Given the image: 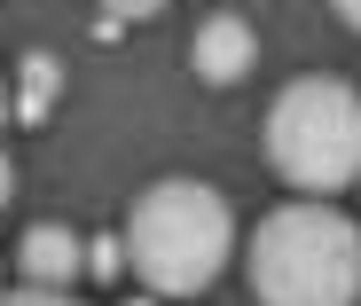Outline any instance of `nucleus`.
Masks as SVG:
<instances>
[{
	"label": "nucleus",
	"instance_id": "obj_1",
	"mask_svg": "<svg viewBox=\"0 0 361 306\" xmlns=\"http://www.w3.org/2000/svg\"><path fill=\"white\" fill-rule=\"evenodd\" d=\"M252 290H259V306H353L361 298V228L322 197L275 204L252 228Z\"/></svg>",
	"mask_w": 361,
	"mask_h": 306
},
{
	"label": "nucleus",
	"instance_id": "obj_2",
	"mask_svg": "<svg viewBox=\"0 0 361 306\" xmlns=\"http://www.w3.org/2000/svg\"><path fill=\"white\" fill-rule=\"evenodd\" d=\"M228 243H235L228 197L204 189V180H157V189H142L134 212H126V259H134V275L157 298L204 290L228 267Z\"/></svg>",
	"mask_w": 361,
	"mask_h": 306
},
{
	"label": "nucleus",
	"instance_id": "obj_3",
	"mask_svg": "<svg viewBox=\"0 0 361 306\" xmlns=\"http://www.w3.org/2000/svg\"><path fill=\"white\" fill-rule=\"evenodd\" d=\"M267 165L290 189H353L361 180V94L345 79H290L267 110Z\"/></svg>",
	"mask_w": 361,
	"mask_h": 306
},
{
	"label": "nucleus",
	"instance_id": "obj_4",
	"mask_svg": "<svg viewBox=\"0 0 361 306\" xmlns=\"http://www.w3.org/2000/svg\"><path fill=\"white\" fill-rule=\"evenodd\" d=\"M189 63H197L204 87H235V79L259 63V39H252L244 16H204V24H197V47H189Z\"/></svg>",
	"mask_w": 361,
	"mask_h": 306
},
{
	"label": "nucleus",
	"instance_id": "obj_5",
	"mask_svg": "<svg viewBox=\"0 0 361 306\" xmlns=\"http://www.w3.org/2000/svg\"><path fill=\"white\" fill-rule=\"evenodd\" d=\"M16 259H24V275L39 283V290H63L79 267H87V252H79V235L71 228H55V220H39V228H24V243H16Z\"/></svg>",
	"mask_w": 361,
	"mask_h": 306
},
{
	"label": "nucleus",
	"instance_id": "obj_6",
	"mask_svg": "<svg viewBox=\"0 0 361 306\" xmlns=\"http://www.w3.org/2000/svg\"><path fill=\"white\" fill-rule=\"evenodd\" d=\"M47 102H55V55H32V63H24V102H16V110L39 118Z\"/></svg>",
	"mask_w": 361,
	"mask_h": 306
},
{
	"label": "nucleus",
	"instance_id": "obj_7",
	"mask_svg": "<svg viewBox=\"0 0 361 306\" xmlns=\"http://www.w3.org/2000/svg\"><path fill=\"white\" fill-rule=\"evenodd\" d=\"M87 267H94V275L110 283L118 267H126V243H110V235H102V243H87Z\"/></svg>",
	"mask_w": 361,
	"mask_h": 306
},
{
	"label": "nucleus",
	"instance_id": "obj_8",
	"mask_svg": "<svg viewBox=\"0 0 361 306\" xmlns=\"http://www.w3.org/2000/svg\"><path fill=\"white\" fill-rule=\"evenodd\" d=\"M0 306H79V298H63V290H39V283H24V290H0Z\"/></svg>",
	"mask_w": 361,
	"mask_h": 306
},
{
	"label": "nucleus",
	"instance_id": "obj_9",
	"mask_svg": "<svg viewBox=\"0 0 361 306\" xmlns=\"http://www.w3.org/2000/svg\"><path fill=\"white\" fill-rule=\"evenodd\" d=\"M102 8H110V24H142V16L165 8V0H102Z\"/></svg>",
	"mask_w": 361,
	"mask_h": 306
},
{
	"label": "nucleus",
	"instance_id": "obj_10",
	"mask_svg": "<svg viewBox=\"0 0 361 306\" xmlns=\"http://www.w3.org/2000/svg\"><path fill=\"white\" fill-rule=\"evenodd\" d=\"M8 189H16V165H8V149H0V204H8Z\"/></svg>",
	"mask_w": 361,
	"mask_h": 306
},
{
	"label": "nucleus",
	"instance_id": "obj_11",
	"mask_svg": "<svg viewBox=\"0 0 361 306\" xmlns=\"http://www.w3.org/2000/svg\"><path fill=\"white\" fill-rule=\"evenodd\" d=\"M330 8H338V16H345L353 32H361V0H330Z\"/></svg>",
	"mask_w": 361,
	"mask_h": 306
},
{
	"label": "nucleus",
	"instance_id": "obj_12",
	"mask_svg": "<svg viewBox=\"0 0 361 306\" xmlns=\"http://www.w3.org/2000/svg\"><path fill=\"white\" fill-rule=\"evenodd\" d=\"M0 126H8V87H0Z\"/></svg>",
	"mask_w": 361,
	"mask_h": 306
},
{
	"label": "nucleus",
	"instance_id": "obj_13",
	"mask_svg": "<svg viewBox=\"0 0 361 306\" xmlns=\"http://www.w3.org/2000/svg\"><path fill=\"white\" fill-rule=\"evenodd\" d=\"M126 306H157V298H126Z\"/></svg>",
	"mask_w": 361,
	"mask_h": 306
}]
</instances>
